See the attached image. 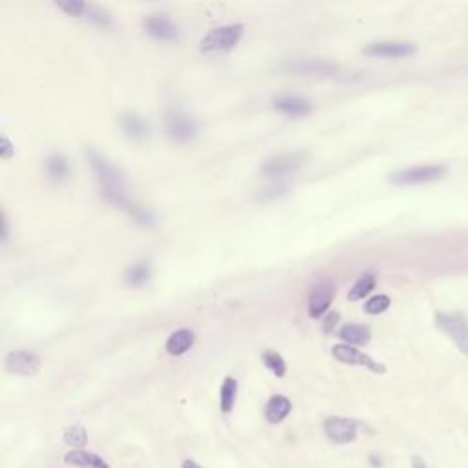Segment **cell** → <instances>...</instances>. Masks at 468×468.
Listing matches in <instances>:
<instances>
[{
	"mask_svg": "<svg viewBox=\"0 0 468 468\" xmlns=\"http://www.w3.org/2000/svg\"><path fill=\"white\" fill-rule=\"evenodd\" d=\"M119 123H121L125 136L130 137L132 141H145L148 137V125H146V121L141 116L128 112V114H123Z\"/></svg>",
	"mask_w": 468,
	"mask_h": 468,
	"instance_id": "15",
	"label": "cell"
},
{
	"mask_svg": "<svg viewBox=\"0 0 468 468\" xmlns=\"http://www.w3.org/2000/svg\"><path fill=\"white\" fill-rule=\"evenodd\" d=\"M0 156H2V159H10L13 154H15V146L11 145V141L8 139V137H2V143H0Z\"/></svg>",
	"mask_w": 468,
	"mask_h": 468,
	"instance_id": "29",
	"label": "cell"
},
{
	"mask_svg": "<svg viewBox=\"0 0 468 468\" xmlns=\"http://www.w3.org/2000/svg\"><path fill=\"white\" fill-rule=\"evenodd\" d=\"M55 6L70 17H83L86 15V10H88V4L81 0H62V2H57Z\"/></svg>",
	"mask_w": 468,
	"mask_h": 468,
	"instance_id": "26",
	"label": "cell"
},
{
	"mask_svg": "<svg viewBox=\"0 0 468 468\" xmlns=\"http://www.w3.org/2000/svg\"><path fill=\"white\" fill-rule=\"evenodd\" d=\"M324 432L335 444H349L357 439V423L346 417H327L324 421Z\"/></svg>",
	"mask_w": 468,
	"mask_h": 468,
	"instance_id": "7",
	"label": "cell"
},
{
	"mask_svg": "<svg viewBox=\"0 0 468 468\" xmlns=\"http://www.w3.org/2000/svg\"><path fill=\"white\" fill-rule=\"evenodd\" d=\"M64 461L79 468H110V465L106 463L101 456L86 452V450H70L68 453H64Z\"/></svg>",
	"mask_w": 468,
	"mask_h": 468,
	"instance_id": "16",
	"label": "cell"
},
{
	"mask_svg": "<svg viewBox=\"0 0 468 468\" xmlns=\"http://www.w3.org/2000/svg\"><path fill=\"white\" fill-rule=\"evenodd\" d=\"M143 26H145L146 33L154 37L156 41H176L177 35H180L177 26L163 15L146 17Z\"/></svg>",
	"mask_w": 468,
	"mask_h": 468,
	"instance_id": "12",
	"label": "cell"
},
{
	"mask_svg": "<svg viewBox=\"0 0 468 468\" xmlns=\"http://www.w3.org/2000/svg\"><path fill=\"white\" fill-rule=\"evenodd\" d=\"M46 174H48L51 182H64L68 174H70V163H68V159L62 154H53L46 162Z\"/></svg>",
	"mask_w": 468,
	"mask_h": 468,
	"instance_id": "19",
	"label": "cell"
},
{
	"mask_svg": "<svg viewBox=\"0 0 468 468\" xmlns=\"http://www.w3.org/2000/svg\"><path fill=\"white\" fill-rule=\"evenodd\" d=\"M85 17H88L92 22H96V24L99 26H110V15H108L103 8H99V6L88 4V10H86Z\"/></svg>",
	"mask_w": 468,
	"mask_h": 468,
	"instance_id": "28",
	"label": "cell"
},
{
	"mask_svg": "<svg viewBox=\"0 0 468 468\" xmlns=\"http://www.w3.org/2000/svg\"><path fill=\"white\" fill-rule=\"evenodd\" d=\"M444 174H447V168L443 165L412 166V168L392 172L390 183H393V185H419V183L437 182Z\"/></svg>",
	"mask_w": 468,
	"mask_h": 468,
	"instance_id": "5",
	"label": "cell"
},
{
	"mask_svg": "<svg viewBox=\"0 0 468 468\" xmlns=\"http://www.w3.org/2000/svg\"><path fill=\"white\" fill-rule=\"evenodd\" d=\"M370 463H372V467H375V468L383 467V461H381V458H379V456H375V453H372V456H370Z\"/></svg>",
	"mask_w": 468,
	"mask_h": 468,
	"instance_id": "32",
	"label": "cell"
},
{
	"mask_svg": "<svg viewBox=\"0 0 468 468\" xmlns=\"http://www.w3.org/2000/svg\"><path fill=\"white\" fill-rule=\"evenodd\" d=\"M238 395V381L232 377H227L220 390V408L223 413H231Z\"/></svg>",
	"mask_w": 468,
	"mask_h": 468,
	"instance_id": "22",
	"label": "cell"
},
{
	"mask_svg": "<svg viewBox=\"0 0 468 468\" xmlns=\"http://www.w3.org/2000/svg\"><path fill=\"white\" fill-rule=\"evenodd\" d=\"M333 357L344 364H352V366H364L375 373L386 372V367H384L383 364L377 363V361H373L370 355L358 352L357 347L349 346V344H338V346L333 347Z\"/></svg>",
	"mask_w": 468,
	"mask_h": 468,
	"instance_id": "8",
	"label": "cell"
},
{
	"mask_svg": "<svg viewBox=\"0 0 468 468\" xmlns=\"http://www.w3.org/2000/svg\"><path fill=\"white\" fill-rule=\"evenodd\" d=\"M412 468H428V467L421 458H413L412 459Z\"/></svg>",
	"mask_w": 468,
	"mask_h": 468,
	"instance_id": "33",
	"label": "cell"
},
{
	"mask_svg": "<svg viewBox=\"0 0 468 468\" xmlns=\"http://www.w3.org/2000/svg\"><path fill=\"white\" fill-rule=\"evenodd\" d=\"M62 441H64L68 447H71L73 450H83V447L88 441V433H86L85 426L81 424H73V426H68L62 433Z\"/></svg>",
	"mask_w": 468,
	"mask_h": 468,
	"instance_id": "23",
	"label": "cell"
},
{
	"mask_svg": "<svg viewBox=\"0 0 468 468\" xmlns=\"http://www.w3.org/2000/svg\"><path fill=\"white\" fill-rule=\"evenodd\" d=\"M373 287H375V277H373V275H364V277H361V280L352 287V291L347 295V300L357 302V300L364 298L366 295H370V293L373 291Z\"/></svg>",
	"mask_w": 468,
	"mask_h": 468,
	"instance_id": "24",
	"label": "cell"
},
{
	"mask_svg": "<svg viewBox=\"0 0 468 468\" xmlns=\"http://www.w3.org/2000/svg\"><path fill=\"white\" fill-rule=\"evenodd\" d=\"M86 159L90 163L92 172L96 176V182L99 185V191H101V196L105 198L106 202L114 207H119L123 211L128 212V209L132 207V203L126 196V187H125V177H123V172L117 168L114 163L105 157L103 154L96 150H86Z\"/></svg>",
	"mask_w": 468,
	"mask_h": 468,
	"instance_id": "1",
	"label": "cell"
},
{
	"mask_svg": "<svg viewBox=\"0 0 468 468\" xmlns=\"http://www.w3.org/2000/svg\"><path fill=\"white\" fill-rule=\"evenodd\" d=\"M337 66L331 64V62L315 61V59L291 62L287 66V71L297 73V76H333V73H337Z\"/></svg>",
	"mask_w": 468,
	"mask_h": 468,
	"instance_id": "14",
	"label": "cell"
},
{
	"mask_svg": "<svg viewBox=\"0 0 468 468\" xmlns=\"http://www.w3.org/2000/svg\"><path fill=\"white\" fill-rule=\"evenodd\" d=\"M333 297H335V284L331 280H324L317 284L309 293V300H307V309L313 318L322 317L327 311V307L331 306Z\"/></svg>",
	"mask_w": 468,
	"mask_h": 468,
	"instance_id": "10",
	"label": "cell"
},
{
	"mask_svg": "<svg viewBox=\"0 0 468 468\" xmlns=\"http://www.w3.org/2000/svg\"><path fill=\"white\" fill-rule=\"evenodd\" d=\"M194 344V333L191 329H177L168 337L165 347L168 355H183L185 352H189V347Z\"/></svg>",
	"mask_w": 468,
	"mask_h": 468,
	"instance_id": "18",
	"label": "cell"
},
{
	"mask_svg": "<svg viewBox=\"0 0 468 468\" xmlns=\"http://www.w3.org/2000/svg\"><path fill=\"white\" fill-rule=\"evenodd\" d=\"M152 277V267L148 262H137L136 266L128 267L125 275V282L132 287L145 286Z\"/></svg>",
	"mask_w": 468,
	"mask_h": 468,
	"instance_id": "21",
	"label": "cell"
},
{
	"mask_svg": "<svg viewBox=\"0 0 468 468\" xmlns=\"http://www.w3.org/2000/svg\"><path fill=\"white\" fill-rule=\"evenodd\" d=\"M390 304H392L390 297H386V295H377V297H373L367 300L364 311H366L367 315H381V313H384L388 307H390Z\"/></svg>",
	"mask_w": 468,
	"mask_h": 468,
	"instance_id": "27",
	"label": "cell"
},
{
	"mask_svg": "<svg viewBox=\"0 0 468 468\" xmlns=\"http://www.w3.org/2000/svg\"><path fill=\"white\" fill-rule=\"evenodd\" d=\"M182 468H203L202 465H198L194 459H185L182 463Z\"/></svg>",
	"mask_w": 468,
	"mask_h": 468,
	"instance_id": "31",
	"label": "cell"
},
{
	"mask_svg": "<svg viewBox=\"0 0 468 468\" xmlns=\"http://www.w3.org/2000/svg\"><path fill=\"white\" fill-rule=\"evenodd\" d=\"M275 108L278 112H282L284 116L287 117H304L311 112V101L306 99V97L300 96H291V94H286V96L275 97Z\"/></svg>",
	"mask_w": 468,
	"mask_h": 468,
	"instance_id": "13",
	"label": "cell"
},
{
	"mask_svg": "<svg viewBox=\"0 0 468 468\" xmlns=\"http://www.w3.org/2000/svg\"><path fill=\"white\" fill-rule=\"evenodd\" d=\"M335 320H338V315L337 313H331V315L326 318V331H331V327L335 326Z\"/></svg>",
	"mask_w": 468,
	"mask_h": 468,
	"instance_id": "30",
	"label": "cell"
},
{
	"mask_svg": "<svg viewBox=\"0 0 468 468\" xmlns=\"http://www.w3.org/2000/svg\"><path fill=\"white\" fill-rule=\"evenodd\" d=\"M415 46L412 42L383 41L372 42L364 48V53L372 57H408L415 53Z\"/></svg>",
	"mask_w": 468,
	"mask_h": 468,
	"instance_id": "11",
	"label": "cell"
},
{
	"mask_svg": "<svg viewBox=\"0 0 468 468\" xmlns=\"http://www.w3.org/2000/svg\"><path fill=\"white\" fill-rule=\"evenodd\" d=\"M6 370L15 375L30 377L41 370V358L37 357L35 353L26 352V349H15L8 353L6 357Z\"/></svg>",
	"mask_w": 468,
	"mask_h": 468,
	"instance_id": "9",
	"label": "cell"
},
{
	"mask_svg": "<svg viewBox=\"0 0 468 468\" xmlns=\"http://www.w3.org/2000/svg\"><path fill=\"white\" fill-rule=\"evenodd\" d=\"M262 361H263V364H266V366L269 367L275 375H277V377H284V375H286V370H287L286 361H284V358L280 357L277 352H271V349L263 352Z\"/></svg>",
	"mask_w": 468,
	"mask_h": 468,
	"instance_id": "25",
	"label": "cell"
},
{
	"mask_svg": "<svg viewBox=\"0 0 468 468\" xmlns=\"http://www.w3.org/2000/svg\"><path fill=\"white\" fill-rule=\"evenodd\" d=\"M243 35L242 24L220 26L211 33H207L200 42L203 53H216V51H231L240 42Z\"/></svg>",
	"mask_w": 468,
	"mask_h": 468,
	"instance_id": "4",
	"label": "cell"
},
{
	"mask_svg": "<svg viewBox=\"0 0 468 468\" xmlns=\"http://www.w3.org/2000/svg\"><path fill=\"white\" fill-rule=\"evenodd\" d=\"M166 137L174 143H191L198 136V123L187 112L172 108L163 117Z\"/></svg>",
	"mask_w": 468,
	"mask_h": 468,
	"instance_id": "2",
	"label": "cell"
},
{
	"mask_svg": "<svg viewBox=\"0 0 468 468\" xmlns=\"http://www.w3.org/2000/svg\"><path fill=\"white\" fill-rule=\"evenodd\" d=\"M307 163L306 152H287V154H278V156L269 157L267 162H263L262 176L271 177V180H280V177L291 176L295 172H298Z\"/></svg>",
	"mask_w": 468,
	"mask_h": 468,
	"instance_id": "3",
	"label": "cell"
},
{
	"mask_svg": "<svg viewBox=\"0 0 468 468\" xmlns=\"http://www.w3.org/2000/svg\"><path fill=\"white\" fill-rule=\"evenodd\" d=\"M338 337L349 346H364L370 343V329L361 324H347L338 331Z\"/></svg>",
	"mask_w": 468,
	"mask_h": 468,
	"instance_id": "20",
	"label": "cell"
},
{
	"mask_svg": "<svg viewBox=\"0 0 468 468\" xmlns=\"http://www.w3.org/2000/svg\"><path fill=\"white\" fill-rule=\"evenodd\" d=\"M291 401L286 395H272L266 404V419L271 424L282 423L284 419L291 413Z\"/></svg>",
	"mask_w": 468,
	"mask_h": 468,
	"instance_id": "17",
	"label": "cell"
},
{
	"mask_svg": "<svg viewBox=\"0 0 468 468\" xmlns=\"http://www.w3.org/2000/svg\"><path fill=\"white\" fill-rule=\"evenodd\" d=\"M437 327L452 338L456 346L468 355V320L459 313H439Z\"/></svg>",
	"mask_w": 468,
	"mask_h": 468,
	"instance_id": "6",
	"label": "cell"
}]
</instances>
